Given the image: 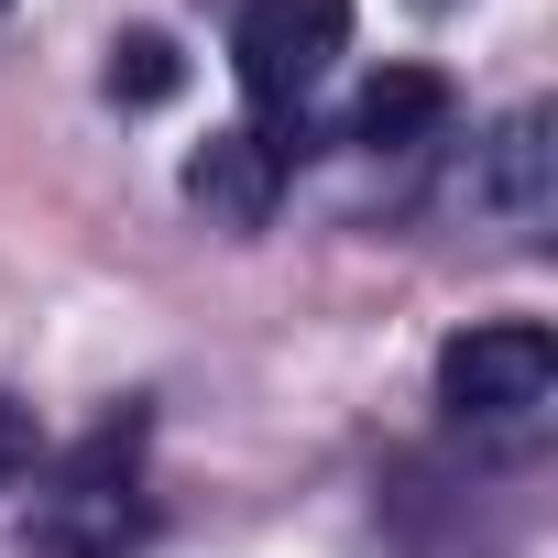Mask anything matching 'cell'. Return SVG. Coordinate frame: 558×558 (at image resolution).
<instances>
[{
	"mask_svg": "<svg viewBox=\"0 0 558 558\" xmlns=\"http://www.w3.org/2000/svg\"><path fill=\"white\" fill-rule=\"evenodd\" d=\"M154 536L143 504V416H110L99 438H77L56 460V493L34 504V547L45 558H132Z\"/></svg>",
	"mask_w": 558,
	"mask_h": 558,
	"instance_id": "1",
	"label": "cell"
},
{
	"mask_svg": "<svg viewBox=\"0 0 558 558\" xmlns=\"http://www.w3.org/2000/svg\"><path fill=\"white\" fill-rule=\"evenodd\" d=\"M340 56H351V0H241L230 23V66L252 110H296Z\"/></svg>",
	"mask_w": 558,
	"mask_h": 558,
	"instance_id": "2",
	"label": "cell"
},
{
	"mask_svg": "<svg viewBox=\"0 0 558 558\" xmlns=\"http://www.w3.org/2000/svg\"><path fill=\"white\" fill-rule=\"evenodd\" d=\"M547 384H558V340L536 318H482L438 351V405L460 427H514L547 405Z\"/></svg>",
	"mask_w": 558,
	"mask_h": 558,
	"instance_id": "3",
	"label": "cell"
},
{
	"mask_svg": "<svg viewBox=\"0 0 558 558\" xmlns=\"http://www.w3.org/2000/svg\"><path fill=\"white\" fill-rule=\"evenodd\" d=\"M547 132H558L547 110H514V121H493V132L471 143L460 208H471V219H493L504 241H536V230L558 219V143H547Z\"/></svg>",
	"mask_w": 558,
	"mask_h": 558,
	"instance_id": "4",
	"label": "cell"
},
{
	"mask_svg": "<svg viewBox=\"0 0 558 558\" xmlns=\"http://www.w3.org/2000/svg\"><path fill=\"white\" fill-rule=\"evenodd\" d=\"M296 154H307V121H241V132H208V143L186 154V197H197L208 219H230V230H263V219H274V186L296 175Z\"/></svg>",
	"mask_w": 558,
	"mask_h": 558,
	"instance_id": "5",
	"label": "cell"
},
{
	"mask_svg": "<svg viewBox=\"0 0 558 558\" xmlns=\"http://www.w3.org/2000/svg\"><path fill=\"white\" fill-rule=\"evenodd\" d=\"M449 132V77L438 66H384L362 99H351V143L362 154H416Z\"/></svg>",
	"mask_w": 558,
	"mask_h": 558,
	"instance_id": "6",
	"label": "cell"
},
{
	"mask_svg": "<svg viewBox=\"0 0 558 558\" xmlns=\"http://www.w3.org/2000/svg\"><path fill=\"white\" fill-rule=\"evenodd\" d=\"M175 77H186V66H175V45H165V34H121V45H110V99H121V110L175 99Z\"/></svg>",
	"mask_w": 558,
	"mask_h": 558,
	"instance_id": "7",
	"label": "cell"
},
{
	"mask_svg": "<svg viewBox=\"0 0 558 558\" xmlns=\"http://www.w3.org/2000/svg\"><path fill=\"white\" fill-rule=\"evenodd\" d=\"M34 460H45V427H34V405H23V395H0V493H12Z\"/></svg>",
	"mask_w": 558,
	"mask_h": 558,
	"instance_id": "8",
	"label": "cell"
}]
</instances>
